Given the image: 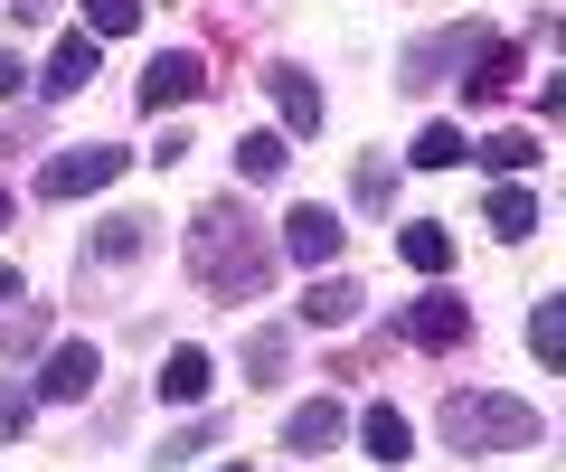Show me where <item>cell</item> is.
<instances>
[{"label":"cell","mask_w":566,"mask_h":472,"mask_svg":"<svg viewBox=\"0 0 566 472\" xmlns=\"http://www.w3.org/2000/svg\"><path fill=\"white\" fill-rule=\"evenodd\" d=\"M255 218H237V208H199V227H189V265H199L208 293H227V303H255L264 284H274V247L264 237H245Z\"/></svg>","instance_id":"1"},{"label":"cell","mask_w":566,"mask_h":472,"mask_svg":"<svg viewBox=\"0 0 566 472\" xmlns=\"http://www.w3.org/2000/svg\"><path fill=\"white\" fill-rule=\"evenodd\" d=\"M547 434V416L528 407V397H453L444 407V444L453 453H520V444H538Z\"/></svg>","instance_id":"2"},{"label":"cell","mask_w":566,"mask_h":472,"mask_svg":"<svg viewBox=\"0 0 566 472\" xmlns=\"http://www.w3.org/2000/svg\"><path fill=\"white\" fill-rule=\"evenodd\" d=\"M104 180H123V151L114 143H76V151H57V161L39 170V199H85V189H104Z\"/></svg>","instance_id":"3"},{"label":"cell","mask_w":566,"mask_h":472,"mask_svg":"<svg viewBox=\"0 0 566 472\" xmlns=\"http://www.w3.org/2000/svg\"><path fill=\"white\" fill-rule=\"evenodd\" d=\"M95 378H104V349L95 340H57V349H48V369H39V397L76 407V397H95Z\"/></svg>","instance_id":"4"},{"label":"cell","mask_w":566,"mask_h":472,"mask_svg":"<svg viewBox=\"0 0 566 472\" xmlns=\"http://www.w3.org/2000/svg\"><path fill=\"white\" fill-rule=\"evenodd\" d=\"M189 95H208V66L189 57V48H170V57L142 66V114H170V104H189Z\"/></svg>","instance_id":"5"},{"label":"cell","mask_w":566,"mask_h":472,"mask_svg":"<svg viewBox=\"0 0 566 472\" xmlns=\"http://www.w3.org/2000/svg\"><path fill=\"white\" fill-rule=\"evenodd\" d=\"M482 48H491L482 29H444V39H416V48H406V66H397V85H434L444 66H472Z\"/></svg>","instance_id":"6"},{"label":"cell","mask_w":566,"mask_h":472,"mask_svg":"<svg viewBox=\"0 0 566 472\" xmlns=\"http://www.w3.org/2000/svg\"><path fill=\"white\" fill-rule=\"evenodd\" d=\"M359 303H368V293L349 284V274H312V293L293 303V322H303V331H349V322H359Z\"/></svg>","instance_id":"7"},{"label":"cell","mask_w":566,"mask_h":472,"mask_svg":"<svg viewBox=\"0 0 566 472\" xmlns=\"http://www.w3.org/2000/svg\"><path fill=\"white\" fill-rule=\"evenodd\" d=\"M340 237H349V227L331 218V208H293V218H283V255H293V265H312V274L340 255Z\"/></svg>","instance_id":"8"},{"label":"cell","mask_w":566,"mask_h":472,"mask_svg":"<svg viewBox=\"0 0 566 472\" xmlns=\"http://www.w3.org/2000/svg\"><path fill=\"white\" fill-rule=\"evenodd\" d=\"M95 29H66L57 48H48V66H39V95H76V85H95Z\"/></svg>","instance_id":"9"},{"label":"cell","mask_w":566,"mask_h":472,"mask_svg":"<svg viewBox=\"0 0 566 472\" xmlns=\"http://www.w3.org/2000/svg\"><path fill=\"white\" fill-rule=\"evenodd\" d=\"M472 331V303H453V293H424V303H406V340L416 349H453Z\"/></svg>","instance_id":"10"},{"label":"cell","mask_w":566,"mask_h":472,"mask_svg":"<svg viewBox=\"0 0 566 472\" xmlns=\"http://www.w3.org/2000/svg\"><path fill=\"white\" fill-rule=\"evenodd\" d=\"M264 95H274V114L293 133H322V85H312L303 66H264Z\"/></svg>","instance_id":"11"},{"label":"cell","mask_w":566,"mask_h":472,"mask_svg":"<svg viewBox=\"0 0 566 472\" xmlns=\"http://www.w3.org/2000/svg\"><path fill=\"white\" fill-rule=\"evenodd\" d=\"M151 388H161V407H199V397L218 388V369H208V349H170Z\"/></svg>","instance_id":"12"},{"label":"cell","mask_w":566,"mask_h":472,"mask_svg":"<svg viewBox=\"0 0 566 472\" xmlns=\"http://www.w3.org/2000/svg\"><path fill=\"white\" fill-rule=\"evenodd\" d=\"M340 434H349V416L331 407V397H312V407H293V416H283V444H293V453H331Z\"/></svg>","instance_id":"13"},{"label":"cell","mask_w":566,"mask_h":472,"mask_svg":"<svg viewBox=\"0 0 566 472\" xmlns=\"http://www.w3.org/2000/svg\"><path fill=\"white\" fill-rule=\"evenodd\" d=\"M510 85H520V48H482V57L463 66V95L472 104H501Z\"/></svg>","instance_id":"14"},{"label":"cell","mask_w":566,"mask_h":472,"mask_svg":"<svg viewBox=\"0 0 566 472\" xmlns=\"http://www.w3.org/2000/svg\"><path fill=\"white\" fill-rule=\"evenodd\" d=\"M359 444H368V463H406V453H416V426H406L397 407H368L359 416Z\"/></svg>","instance_id":"15"},{"label":"cell","mask_w":566,"mask_h":472,"mask_svg":"<svg viewBox=\"0 0 566 472\" xmlns=\"http://www.w3.org/2000/svg\"><path fill=\"white\" fill-rule=\"evenodd\" d=\"M397 255H406L416 274H444V265H453V227H434V218L397 227Z\"/></svg>","instance_id":"16"},{"label":"cell","mask_w":566,"mask_h":472,"mask_svg":"<svg viewBox=\"0 0 566 472\" xmlns=\"http://www.w3.org/2000/svg\"><path fill=\"white\" fill-rule=\"evenodd\" d=\"M482 227H491V237H510V247H520L528 227H538V199H528L520 180H501V189H491V208H482Z\"/></svg>","instance_id":"17"},{"label":"cell","mask_w":566,"mask_h":472,"mask_svg":"<svg viewBox=\"0 0 566 472\" xmlns=\"http://www.w3.org/2000/svg\"><path fill=\"white\" fill-rule=\"evenodd\" d=\"M406 161H416V170H453V161H472V143H463V133H453V124H424Z\"/></svg>","instance_id":"18"},{"label":"cell","mask_w":566,"mask_h":472,"mask_svg":"<svg viewBox=\"0 0 566 472\" xmlns=\"http://www.w3.org/2000/svg\"><path fill=\"white\" fill-rule=\"evenodd\" d=\"M528 349H538L547 369H566V303H557V293H547V303L528 312Z\"/></svg>","instance_id":"19"},{"label":"cell","mask_w":566,"mask_h":472,"mask_svg":"<svg viewBox=\"0 0 566 472\" xmlns=\"http://www.w3.org/2000/svg\"><path fill=\"white\" fill-rule=\"evenodd\" d=\"M472 161L510 180V170H528V161H538V143H528V133H482V143H472Z\"/></svg>","instance_id":"20"},{"label":"cell","mask_w":566,"mask_h":472,"mask_svg":"<svg viewBox=\"0 0 566 472\" xmlns=\"http://www.w3.org/2000/svg\"><path fill=\"white\" fill-rule=\"evenodd\" d=\"M283 161H293L283 133H245V143H237V170H245V180H283Z\"/></svg>","instance_id":"21"},{"label":"cell","mask_w":566,"mask_h":472,"mask_svg":"<svg viewBox=\"0 0 566 472\" xmlns=\"http://www.w3.org/2000/svg\"><path fill=\"white\" fill-rule=\"evenodd\" d=\"M85 29H95V39H133V29H142V0H85Z\"/></svg>","instance_id":"22"},{"label":"cell","mask_w":566,"mask_h":472,"mask_svg":"<svg viewBox=\"0 0 566 472\" xmlns=\"http://www.w3.org/2000/svg\"><path fill=\"white\" fill-rule=\"evenodd\" d=\"M283 378V331H255L245 340V388H274Z\"/></svg>","instance_id":"23"},{"label":"cell","mask_w":566,"mask_h":472,"mask_svg":"<svg viewBox=\"0 0 566 472\" xmlns=\"http://www.w3.org/2000/svg\"><path fill=\"white\" fill-rule=\"evenodd\" d=\"M142 227H151V218H104L95 255H104V265H133V255H142Z\"/></svg>","instance_id":"24"},{"label":"cell","mask_w":566,"mask_h":472,"mask_svg":"<svg viewBox=\"0 0 566 472\" xmlns=\"http://www.w3.org/2000/svg\"><path fill=\"white\" fill-rule=\"evenodd\" d=\"M349 189H359V208H387V199H397V161H378V151H368Z\"/></svg>","instance_id":"25"},{"label":"cell","mask_w":566,"mask_h":472,"mask_svg":"<svg viewBox=\"0 0 566 472\" xmlns=\"http://www.w3.org/2000/svg\"><path fill=\"white\" fill-rule=\"evenodd\" d=\"M39 340H48V312L20 303V312H10V359H20V349H39Z\"/></svg>","instance_id":"26"},{"label":"cell","mask_w":566,"mask_h":472,"mask_svg":"<svg viewBox=\"0 0 566 472\" xmlns=\"http://www.w3.org/2000/svg\"><path fill=\"white\" fill-rule=\"evenodd\" d=\"M29 416H39V407H29L20 388H0V444H10V434H29Z\"/></svg>","instance_id":"27"},{"label":"cell","mask_w":566,"mask_h":472,"mask_svg":"<svg viewBox=\"0 0 566 472\" xmlns=\"http://www.w3.org/2000/svg\"><path fill=\"white\" fill-rule=\"evenodd\" d=\"M20 76H29V66H20V48H0V95H20Z\"/></svg>","instance_id":"28"},{"label":"cell","mask_w":566,"mask_h":472,"mask_svg":"<svg viewBox=\"0 0 566 472\" xmlns=\"http://www.w3.org/2000/svg\"><path fill=\"white\" fill-rule=\"evenodd\" d=\"M39 10H48V0H0V20H20V29L39 20Z\"/></svg>","instance_id":"29"},{"label":"cell","mask_w":566,"mask_h":472,"mask_svg":"<svg viewBox=\"0 0 566 472\" xmlns=\"http://www.w3.org/2000/svg\"><path fill=\"white\" fill-rule=\"evenodd\" d=\"M0 303H20V265H0Z\"/></svg>","instance_id":"30"},{"label":"cell","mask_w":566,"mask_h":472,"mask_svg":"<svg viewBox=\"0 0 566 472\" xmlns=\"http://www.w3.org/2000/svg\"><path fill=\"white\" fill-rule=\"evenodd\" d=\"M0 227H10V189H0Z\"/></svg>","instance_id":"31"},{"label":"cell","mask_w":566,"mask_h":472,"mask_svg":"<svg viewBox=\"0 0 566 472\" xmlns=\"http://www.w3.org/2000/svg\"><path fill=\"white\" fill-rule=\"evenodd\" d=\"M218 472H245V463H218Z\"/></svg>","instance_id":"32"}]
</instances>
